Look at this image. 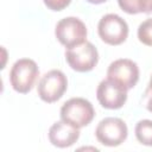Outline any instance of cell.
Returning <instances> with one entry per match:
<instances>
[{"label": "cell", "instance_id": "6da1fadb", "mask_svg": "<svg viewBox=\"0 0 152 152\" xmlns=\"http://www.w3.org/2000/svg\"><path fill=\"white\" fill-rule=\"evenodd\" d=\"M95 116L93 104L83 97H72L63 103L61 108V120L77 128L89 125Z\"/></svg>", "mask_w": 152, "mask_h": 152}, {"label": "cell", "instance_id": "7a4b0ae2", "mask_svg": "<svg viewBox=\"0 0 152 152\" xmlns=\"http://www.w3.org/2000/svg\"><path fill=\"white\" fill-rule=\"evenodd\" d=\"M38 76L39 69L37 63L30 58H21L13 64L10 71V82L15 91L27 94L33 88Z\"/></svg>", "mask_w": 152, "mask_h": 152}, {"label": "cell", "instance_id": "3957f363", "mask_svg": "<svg viewBox=\"0 0 152 152\" xmlns=\"http://www.w3.org/2000/svg\"><path fill=\"white\" fill-rule=\"evenodd\" d=\"M55 34L62 45L70 49L87 40V27L78 18L66 17L57 23Z\"/></svg>", "mask_w": 152, "mask_h": 152}, {"label": "cell", "instance_id": "277c9868", "mask_svg": "<svg viewBox=\"0 0 152 152\" xmlns=\"http://www.w3.org/2000/svg\"><path fill=\"white\" fill-rule=\"evenodd\" d=\"M65 59L72 70L87 72L96 66L99 62V52L90 42L86 40L80 45L68 49L65 51Z\"/></svg>", "mask_w": 152, "mask_h": 152}, {"label": "cell", "instance_id": "5b68a950", "mask_svg": "<svg viewBox=\"0 0 152 152\" xmlns=\"http://www.w3.org/2000/svg\"><path fill=\"white\" fill-rule=\"evenodd\" d=\"M66 88H68L66 76L61 70L53 69L42 76L40 81L38 82L37 93L44 102L52 103L58 101L64 95Z\"/></svg>", "mask_w": 152, "mask_h": 152}, {"label": "cell", "instance_id": "8992f818", "mask_svg": "<svg viewBox=\"0 0 152 152\" xmlns=\"http://www.w3.org/2000/svg\"><path fill=\"white\" fill-rule=\"evenodd\" d=\"M100 38L109 45L122 44L128 36V25L120 15L109 13L103 15L97 25Z\"/></svg>", "mask_w": 152, "mask_h": 152}, {"label": "cell", "instance_id": "52a82bcc", "mask_svg": "<svg viewBox=\"0 0 152 152\" xmlns=\"http://www.w3.org/2000/svg\"><path fill=\"white\" fill-rule=\"evenodd\" d=\"M128 134L127 125L119 118H104L95 129L96 139L104 146L115 147L121 145Z\"/></svg>", "mask_w": 152, "mask_h": 152}, {"label": "cell", "instance_id": "ba28073f", "mask_svg": "<svg viewBox=\"0 0 152 152\" xmlns=\"http://www.w3.org/2000/svg\"><path fill=\"white\" fill-rule=\"evenodd\" d=\"M96 97L103 108L119 109L127 101V89L119 82L107 77L97 86Z\"/></svg>", "mask_w": 152, "mask_h": 152}, {"label": "cell", "instance_id": "9c48e42d", "mask_svg": "<svg viewBox=\"0 0 152 152\" xmlns=\"http://www.w3.org/2000/svg\"><path fill=\"white\" fill-rule=\"evenodd\" d=\"M107 77L119 82L128 90L132 89L139 81V68L132 59H116L109 64Z\"/></svg>", "mask_w": 152, "mask_h": 152}, {"label": "cell", "instance_id": "30bf717a", "mask_svg": "<svg viewBox=\"0 0 152 152\" xmlns=\"http://www.w3.org/2000/svg\"><path fill=\"white\" fill-rule=\"evenodd\" d=\"M80 138V128L64 122L63 120L56 121L49 129L50 142L59 148L72 146Z\"/></svg>", "mask_w": 152, "mask_h": 152}, {"label": "cell", "instance_id": "8fae6325", "mask_svg": "<svg viewBox=\"0 0 152 152\" xmlns=\"http://www.w3.org/2000/svg\"><path fill=\"white\" fill-rule=\"evenodd\" d=\"M135 137L138 141L146 146H152V120H140L135 125Z\"/></svg>", "mask_w": 152, "mask_h": 152}, {"label": "cell", "instance_id": "7c38bea8", "mask_svg": "<svg viewBox=\"0 0 152 152\" xmlns=\"http://www.w3.org/2000/svg\"><path fill=\"white\" fill-rule=\"evenodd\" d=\"M120 8L128 14H138L145 12V0H118Z\"/></svg>", "mask_w": 152, "mask_h": 152}, {"label": "cell", "instance_id": "4fadbf2b", "mask_svg": "<svg viewBox=\"0 0 152 152\" xmlns=\"http://www.w3.org/2000/svg\"><path fill=\"white\" fill-rule=\"evenodd\" d=\"M138 38L142 44L147 46H152V18L146 19L139 25Z\"/></svg>", "mask_w": 152, "mask_h": 152}, {"label": "cell", "instance_id": "5bb4252c", "mask_svg": "<svg viewBox=\"0 0 152 152\" xmlns=\"http://www.w3.org/2000/svg\"><path fill=\"white\" fill-rule=\"evenodd\" d=\"M44 1V5L51 10V11H62L64 10L65 7L69 6V4L71 2V0H43Z\"/></svg>", "mask_w": 152, "mask_h": 152}, {"label": "cell", "instance_id": "9a60e30c", "mask_svg": "<svg viewBox=\"0 0 152 152\" xmlns=\"http://www.w3.org/2000/svg\"><path fill=\"white\" fill-rule=\"evenodd\" d=\"M144 102H145L146 109L152 113V75H151L150 82H148L147 88H146L145 94H144Z\"/></svg>", "mask_w": 152, "mask_h": 152}, {"label": "cell", "instance_id": "2e32d148", "mask_svg": "<svg viewBox=\"0 0 152 152\" xmlns=\"http://www.w3.org/2000/svg\"><path fill=\"white\" fill-rule=\"evenodd\" d=\"M145 13H150L152 12V0H145Z\"/></svg>", "mask_w": 152, "mask_h": 152}, {"label": "cell", "instance_id": "e0dca14e", "mask_svg": "<svg viewBox=\"0 0 152 152\" xmlns=\"http://www.w3.org/2000/svg\"><path fill=\"white\" fill-rule=\"evenodd\" d=\"M88 2H90V4H94V5H100V4H103V2H106L107 0H87Z\"/></svg>", "mask_w": 152, "mask_h": 152}]
</instances>
